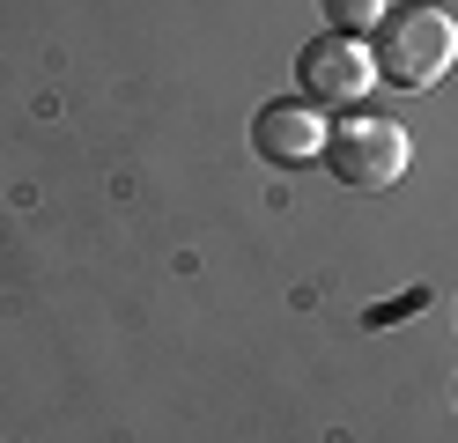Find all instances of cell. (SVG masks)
Returning a JSON list of instances; mask_svg holds the SVG:
<instances>
[{
  "instance_id": "5b68a950",
  "label": "cell",
  "mask_w": 458,
  "mask_h": 443,
  "mask_svg": "<svg viewBox=\"0 0 458 443\" xmlns=\"http://www.w3.org/2000/svg\"><path fill=\"white\" fill-rule=\"evenodd\" d=\"M385 8H392V0H326V15H333L340 38H362V30H377Z\"/></svg>"
},
{
  "instance_id": "3957f363",
  "label": "cell",
  "mask_w": 458,
  "mask_h": 443,
  "mask_svg": "<svg viewBox=\"0 0 458 443\" xmlns=\"http://www.w3.org/2000/svg\"><path fill=\"white\" fill-rule=\"evenodd\" d=\"M369 81H377V67H369V45L362 38H340V30H326V38H310L296 52V89L303 104H362Z\"/></svg>"
},
{
  "instance_id": "6da1fadb",
  "label": "cell",
  "mask_w": 458,
  "mask_h": 443,
  "mask_svg": "<svg viewBox=\"0 0 458 443\" xmlns=\"http://www.w3.org/2000/svg\"><path fill=\"white\" fill-rule=\"evenodd\" d=\"M458 59V30L437 0H407V8H385V22L369 30V67L392 89H428L444 81Z\"/></svg>"
},
{
  "instance_id": "7a4b0ae2",
  "label": "cell",
  "mask_w": 458,
  "mask_h": 443,
  "mask_svg": "<svg viewBox=\"0 0 458 443\" xmlns=\"http://www.w3.org/2000/svg\"><path fill=\"white\" fill-rule=\"evenodd\" d=\"M407 163H414V141H407V126L385 118V111H348V118L326 133V170L340 177V185H355V192L399 185Z\"/></svg>"
},
{
  "instance_id": "277c9868",
  "label": "cell",
  "mask_w": 458,
  "mask_h": 443,
  "mask_svg": "<svg viewBox=\"0 0 458 443\" xmlns=\"http://www.w3.org/2000/svg\"><path fill=\"white\" fill-rule=\"evenodd\" d=\"M251 148H259V163H310V156H326V118L310 111V104H259V118H251Z\"/></svg>"
},
{
  "instance_id": "8992f818",
  "label": "cell",
  "mask_w": 458,
  "mask_h": 443,
  "mask_svg": "<svg viewBox=\"0 0 458 443\" xmlns=\"http://www.w3.org/2000/svg\"><path fill=\"white\" fill-rule=\"evenodd\" d=\"M414 311H428V288H407V295H392V303H377L369 325H392V318H414Z\"/></svg>"
}]
</instances>
